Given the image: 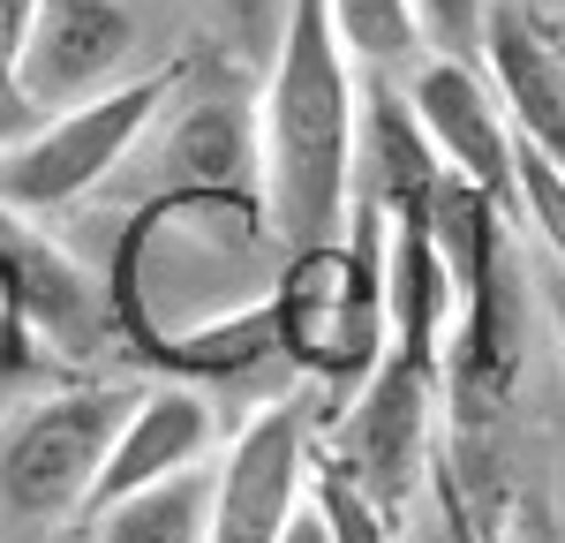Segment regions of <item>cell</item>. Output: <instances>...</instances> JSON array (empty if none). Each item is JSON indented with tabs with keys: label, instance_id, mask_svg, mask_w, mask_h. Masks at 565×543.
Returning <instances> with one entry per match:
<instances>
[{
	"label": "cell",
	"instance_id": "obj_21",
	"mask_svg": "<svg viewBox=\"0 0 565 543\" xmlns=\"http://www.w3.org/2000/svg\"><path fill=\"white\" fill-rule=\"evenodd\" d=\"M437 483H445V476H437ZM445 498H452V483H445ZM452 536H460V543H505L498 529H482V536H476V513H468L460 498H452Z\"/></svg>",
	"mask_w": 565,
	"mask_h": 543
},
{
	"label": "cell",
	"instance_id": "obj_24",
	"mask_svg": "<svg viewBox=\"0 0 565 543\" xmlns=\"http://www.w3.org/2000/svg\"><path fill=\"white\" fill-rule=\"evenodd\" d=\"M558 543H565V476H558Z\"/></svg>",
	"mask_w": 565,
	"mask_h": 543
},
{
	"label": "cell",
	"instance_id": "obj_6",
	"mask_svg": "<svg viewBox=\"0 0 565 543\" xmlns=\"http://www.w3.org/2000/svg\"><path fill=\"white\" fill-rule=\"evenodd\" d=\"M129 401V385H98V377L39 393L0 430V513L15 529H61V521L90 513L98 468L114 453Z\"/></svg>",
	"mask_w": 565,
	"mask_h": 543
},
{
	"label": "cell",
	"instance_id": "obj_22",
	"mask_svg": "<svg viewBox=\"0 0 565 543\" xmlns=\"http://www.w3.org/2000/svg\"><path fill=\"white\" fill-rule=\"evenodd\" d=\"M543 310H551V324H558V362H565V272L543 279Z\"/></svg>",
	"mask_w": 565,
	"mask_h": 543
},
{
	"label": "cell",
	"instance_id": "obj_17",
	"mask_svg": "<svg viewBox=\"0 0 565 543\" xmlns=\"http://www.w3.org/2000/svg\"><path fill=\"white\" fill-rule=\"evenodd\" d=\"M423 15V45L452 53V61H482V23H490V0H415Z\"/></svg>",
	"mask_w": 565,
	"mask_h": 543
},
{
	"label": "cell",
	"instance_id": "obj_20",
	"mask_svg": "<svg viewBox=\"0 0 565 543\" xmlns=\"http://www.w3.org/2000/svg\"><path fill=\"white\" fill-rule=\"evenodd\" d=\"M31 23H39V0H0V53L15 61V45L31 39Z\"/></svg>",
	"mask_w": 565,
	"mask_h": 543
},
{
	"label": "cell",
	"instance_id": "obj_9",
	"mask_svg": "<svg viewBox=\"0 0 565 543\" xmlns=\"http://www.w3.org/2000/svg\"><path fill=\"white\" fill-rule=\"evenodd\" d=\"M136 39L143 31H136L129 0H39L31 39L15 45V61H8V91L23 106H39V114L76 106L90 91L121 84Z\"/></svg>",
	"mask_w": 565,
	"mask_h": 543
},
{
	"label": "cell",
	"instance_id": "obj_26",
	"mask_svg": "<svg viewBox=\"0 0 565 543\" xmlns=\"http://www.w3.org/2000/svg\"><path fill=\"white\" fill-rule=\"evenodd\" d=\"M0 84H8V53H0Z\"/></svg>",
	"mask_w": 565,
	"mask_h": 543
},
{
	"label": "cell",
	"instance_id": "obj_1",
	"mask_svg": "<svg viewBox=\"0 0 565 543\" xmlns=\"http://www.w3.org/2000/svg\"><path fill=\"white\" fill-rule=\"evenodd\" d=\"M279 265L287 242L257 189H167L114 242V317L136 355H159L181 332L264 302Z\"/></svg>",
	"mask_w": 565,
	"mask_h": 543
},
{
	"label": "cell",
	"instance_id": "obj_15",
	"mask_svg": "<svg viewBox=\"0 0 565 543\" xmlns=\"http://www.w3.org/2000/svg\"><path fill=\"white\" fill-rule=\"evenodd\" d=\"M332 15V39L362 76H392V68H415L423 61V15L415 0H324Z\"/></svg>",
	"mask_w": 565,
	"mask_h": 543
},
{
	"label": "cell",
	"instance_id": "obj_4",
	"mask_svg": "<svg viewBox=\"0 0 565 543\" xmlns=\"http://www.w3.org/2000/svg\"><path fill=\"white\" fill-rule=\"evenodd\" d=\"M279 355L309 393H354L385 355V220L354 196L340 242L287 249L271 279Z\"/></svg>",
	"mask_w": 565,
	"mask_h": 543
},
{
	"label": "cell",
	"instance_id": "obj_13",
	"mask_svg": "<svg viewBox=\"0 0 565 543\" xmlns=\"http://www.w3.org/2000/svg\"><path fill=\"white\" fill-rule=\"evenodd\" d=\"M167 174L174 189H257V114L234 98L181 106L167 136Z\"/></svg>",
	"mask_w": 565,
	"mask_h": 543
},
{
	"label": "cell",
	"instance_id": "obj_25",
	"mask_svg": "<svg viewBox=\"0 0 565 543\" xmlns=\"http://www.w3.org/2000/svg\"><path fill=\"white\" fill-rule=\"evenodd\" d=\"M218 8H234V15H249V8H257V0H218Z\"/></svg>",
	"mask_w": 565,
	"mask_h": 543
},
{
	"label": "cell",
	"instance_id": "obj_23",
	"mask_svg": "<svg viewBox=\"0 0 565 543\" xmlns=\"http://www.w3.org/2000/svg\"><path fill=\"white\" fill-rule=\"evenodd\" d=\"M407 543H460V536H452V521H445V529H423V536H407Z\"/></svg>",
	"mask_w": 565,
	"mask_h": 543
},
{
	"label": "cell",
	"instance_id": "obj_7",
	"mask_svg": "<svg viewBox=\"0 0 565 543\" xmlns=\"http://www.w3.org/2000/svg\"><path fill=\"white\" fill-rule=\"evenodd\" d=\"M317 483V393L271 401L212 453V543H279L287 513Z\"/></svg>",
	"mask_w": 565,
	"mask_h": 543
},
{
	"label": "cell",
	"instance_id": "obj_2",
	"mask_svg": "<svg viewBox=\"0 0 565 543\" xmlns=\"http://www.w3.org/2000/svg\"><path fill=\"white\" fill-rule=\"evenodd\" d=\"M354 159H362V68L340 53L324 0H287L257 98V196L287 249L348 234Z\"/></svg>",
	"mask_w": 565,
	"mask_h": 543
},
{
	"label": "cell",
	"instance_id": "obj_19",
	"mask_svg": "<svg viewBox=\"0 0 565 543\" xmlns=\"http://www.w3.org/2000/svg\"><path fill=\"white\" fill-rule=\"evenodd\" d=\"M279 543H340V536H332V513H324V498H317V483H309V498L295 505V513H287Z\"/></svg>",
	"mask_w": 565,
	"mask_h": 543
},
{
	"label": "cell",
	"instance_id": "obj_18",
	"mask_svg": "<svg viewBox=\"0 0 565 543\" xmlns=\"http://www.w3.org/2000/svg\"><path fill=\"white\" fill-rule=\"evenodd\" d=\"M39 332H31V324H23V310H15V302H8V295H0V385H15V377H31V370H39Z\"/></svg>",
	"mask_w": 565,
	"mask_h": 543
},
{
	"label": "cell",
	"instance_id": "obj_14",
	"mask_svg": "<svg viewBox=\"0 0 565 543\" xmlns=\"http://www.w3.org/2000/svg\"><path fill=\"white\" fill-rule=\"evenodd\" d=\"M90 543H212V460L90 513Z\"/></svg>",
	"mask_w": 565,
	"mask_h": 543
},
{
	"label": "cell",
	"instance_id": "obj_11",
	"mask_svg": "<svg viewBox=\"0 0 565 543\" xmlns=\"http://www.w3.org/2000/svg\"><path fill=\"white\" fill-rule=\"evenodd\" d=\"M212 453H218L212 393H204V385H181V377L174 385H151V393L129 401L121 430H114V453H106V468H98L90 513L114 505V498H129V491H151V483H167V476H189V468H204Z\"/></svg>",
	"mask_w": 565,
	"mask_h": 543
},
{
	"label": "cell",
	"instance_id": "obj_16",
	"mask_svg": "<svg viewBox=\"0 0 565 543\" xmlns=\"http://www.w3.org/2000/svg\"><path fill=\"white\" fill-rule=\"evenodd\" d=\"M513 212L527 220V234L551 249V265L565 272V167L543 159L535 143L513 136Z\"/></svg>",
	"mask_w": 565,
	"mask_h": 543
},
{
	"label": "cell",
	"instance_id": "obj_5",
	"mask_svg": "<svg viewBox=\"0 0 565 543\" xmlns=\"http://www.w3.org/2000/svg\"><path fill=\"white\" fill-rule=\"evenodd\" d=\"M167 98H174V68L121 76V84L90 91L76 106H53L31 136H15L0 151V196L15 212H31V220L84 204L106 174H121V159L151 136V121L167 114Z\"/></svg>",
	"mask_w": 565,
	"mask_h": 543
},
{
	"label": "cell",
	"instance_id": "obj_3",
	"mask_svg": "<svg viewBox=\"0 0 565 543\" xmlns=\"http://www.w3.org/2000/svg\"><path fill=\"white\" fill-rule=\"evenodd\" d=\"M437 249L452 272V332H445V415L460 430L498 423L527 362V279L505 249V204L445 174L437 189Z\"/></svg>",
	"mask_w": 565,
	"mask_h": 543
},
{
	"label": "cell",
	"instance_id": "obj_10",
	"mask_svg": "<svg viewBox=\"0 0 565 543\" xmlns=\"http://www.w3.org/2000/svg\"><path fill=\"white\" fill-rule=\"evenodd\" d=\"M482 76L498 91L513 136L565 167V23H551L535 0H490Z\"/></svg>",
	"mask_w": 565,
	"mask_h": 543
},
{
	"label": "cell",
	"instance_id": "obj_8",
	"mask_svg": "<svg viewBox=\"0 0 565 543\" xmlns=\"http://www.w3.org/2000/svg\"><path fill=\"white\" fill-rule=\"evenodd\" d=\"M399 98L415 106V121H423V136H430V151H437V167L513 212V121H505L498 91H490V76H482V61L423 53V61L399 76Z\"/></svg>",
	"mask_w": 565,
	"mask_h": 543
},
{
	"label": "cell",
	"instance_id": "obj_12",
	"mask_svg": "<svg viewBox=\"0 0 565 543\" xmlns=\"http://www.w3.org/2000/svg\"><path fill=\"white\" fill-rule=\"evenodd\" d=\"M0 295L23 310V324L39 332V348H61V355H84L98 340V287L84 279V265L39 234L31 212H15L0 196Z\"/></svg>",
	"mask_w": 565,
	"mask_h": 543
}]
</instances>
